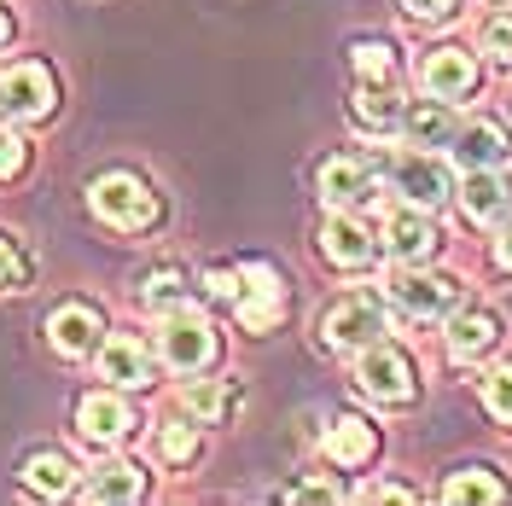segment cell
<instances>
[{"mask_svg":"<svg viewBox=\"0 0 512 506\" xmlns=\"http://www.w3.org/2000/svg\"><path fill=\"white\" fill-rule=\"evenodd\" d=\"M88 204H94L99 222L117 227V233H146V227L163 216L158 192L146 187L140 175H128V169H111V175H99L94 187H88Z\"/></svg>","mask_w":512,"mask_h":506,"instance_id":"6da1fadb","label":"cell"},{"mask_svg":"<svg viewBox=\"0 0 512 506\" xmlns=\"http://www.w3.org/2000/svg\"><path fill=\"white\" fill-rule=\"evenodd\" d=\"M158 355L169 373H204L210 361H216V332H210V320L198 315V309H169L163 315V332H158Z\"/></svg>","mask_w":512,"mask_h":506,"instance_id":"7a4b0ae2","label":"cell"},{"mask_svg":"<svg viewBox=\"0 0 512 506\" xmlns=\"http://www.w3.org/2000/svg\"><path fill=\"white\" fill-rule=\"evenodd\" d=\"M53 99H59V82H53V70L41 59H18L0 70V117H12V123H41L47 111H53Z\"/></svg>","mask_w":512,"mask_h":506,"instance_id":"3957f363","label":"cell"},{"mask_svg":"<svg viewBox=\"0 0 512 506\" xmlns=\"http://www.w3.org/2000/svg\"><path fill=\"white\" fill-rule=\"evenodd\" d=\"M355 384L373 396V402H414V361L402 355L396 344H361V355H355Z\"/></svg>","mask_w":512,"mask_h":506,"instance_id":"277c9868","label":"cell"},{"mask_svg":"<svg viewBox=\"0 0 512 506\" xmlns=\"http://www.w3.org/2000/svg\"><path fill=\"white\" fill-rule=\"evenodd\" d=\"M233 309L245 320V332H274V326L286 320V280H280V268H274V262H245V268H239V297H233Z\"/></svg>","mask_w":512,"mask_h":506,"instance_id":"5b68a950","label":"cell"},{"mask_svg":"<svg viewBox=\"0 0 512 506\" xmlns=\"http://www.w3.org/2000/svg\"><path fill=\"white\" fill-rule=\"evenodd\" d=\"M384 291H390V303L402 315H414V320H443L454 309V297H460V285L443 280V274H419V262H396V274L384 280Z\"/></svg>","mask_w":512,"mask_h":506,"instance_id":"8992f818","label":"cell"},{"mask_svg":"<svg viewBox=\"0 0 512 506\" xmlns=\"http://www.w3.org/2000/svg\"><path fill=\"white\" fill-rule=\"evenodd\" d=\"M419 82H425V94L431 99H466L478 88V59L472 53H460V47H437V53H425L419 64Z\"/></svg>","mask_w":512,"mask_h":506,"instance_id":"52a82bcc","label":"cell"},{"mask_svg":"<svg viewBox=\"0 0 512 506\" xmlns=\"http://www.w3.org/2000/svg\"><path fill=\"white\" fill-rule=\"evenodd\" d=\"M390 187L402 192L408 204H419V210H437V204L448 198V169L437 158L414 152V158H396V163H390Z\"/></svg>","mask_w":512,"mask_h":506,"instance_id":"ba28073f","label":"cell"},{"mask_svg":"<svg viewBox=\"0 0 512 506\" xmlns=\"http://www.w3.org/2000/svg\"><path fill=\"white\" fill-rule=\"evenodd\" d=\"M507 152H512V140L495 117H478V123L454 128V163H460L466 175H472V169H501Z\"/></svg>","mask_w":512,"mask_h":506,"instance_id":"9c48e42d","label":"cell"},{"mask_svg":"<svg viewBox=\"0 0 512 506\" xmlns=\"http://www.w3.org/2000/svg\"><path fill=\"white\" fill-rule=\"evenodd\" d=\"M99 332H105V320H99L94 303H59L47 315V344L59 349V355H88V349H99Z\"/></svg>","mask_w":512,"mask_h":506,"instance_id":"30bf717a","label":"cell"},{"mask_svg":"<svg viewBox=\"0 0 512 506\" xmlns=\"http://www.w3.org/2000/svg\"><path fill=\"white\" fill-rule=\"evenodd\" d=\"M315 187L332 210H350V204H361V198L373 192V169L361 158H350V152H338V158H326L315 169Z\"/></svg>","mask_w":512,"mask_h":506,"instance_id":"8fae6325","label":"cell"},{"mask_svg":"<svg viewBox=\"0 0 512 506\" xmlns=\"http://www.w3.org/2000/svg\"><path fill=\"white\" fill-rule=\"evenodd\" d=\"M76 425H82V437L88 443H128V431H134V413H128L123 396H111V390H94V396H82V408H76Z\"/></svg>","mask_w":512,"mask_h":506,"instance_id":"7c38bea8","label":"cell"},{"mask_svg":"<svg viewBox=\"0 0 512 506\" xmlns=\"http://www.w3.org/2000/svg\"><path fill=\"white\" fill-rule=\"evenodd\" d=\"M379 332H384V320L367 297H344V303H332V315H326V344L332 349H361V344H373Z\"/></svg>","mask_w":512,"mask_h":506,"instance_id":"4fadbf2b","label":"cell"},{"mask_svg":"<svg viewBox=\"0 0 512 506\" xmlns=\"http://www.w3.org/2000/svg\"><path fill=\"white\" fill-rule=\"evenodd\" d=\"M99 379L117 384V390H140L152 384V355L140 338H105L99 344Z\"/></svg>","mask_w":512,"mask_h":506,"instance_id":"5bb4252c","label":"cell"},{"mask_svg":"<svg viewBox=\"0 0 512 506\" xmlns=\"http://www.w3.org/2000/svg\"><path fill=\"white\" fill-rule=\"evenodd\" d=\"M460 198H466V216L478 227H501L512 216V187L501 169H472V181H466Z\"/></svg>","mask_w":512,"mask_h":506,"instance_id":"9a60e30c","label":"cell"},{"mask_svg":"<svg viewBox=\"0 0 512 506\" xmlns=\"http://www.w3.org/2000/svg\"><path fill=\"white\" fill-rule=\"evenodd\" d=\"M320 251H326V262H338V268H367L373 262V233L355 222V216H332V222L320 227Z\"/></svg>","mask_w":512,"mask_h":506,"instance_id":"2e32d148","label":"cell"},{"mask_svg":"<svg viewBox=\"0 0 512 506\" xmlns=\"http://www.w3.org/2000/svg\"><path fill=\"white\" fill-rule=\"evenodd\" d=\"M501 315L495 309H466L460 320H448V355H460V361H478L483 349L501 344Z\"/></svg>","mask_w":512,"mask_h":506,"instance_id":"e0dca14e","label":"cell"},{"mask_svg":"<svg viewBox=\"0 0 512 506\" xmlns=\"http://www.w3.org/2000/svg\"><path fill=\"white\" fill-rule=\"evenodd\" d=\"M384 239H390V251H396V262H431L437 256V227L414 210H396L390 216V227H384Z\"/></svg>","mask_w":512,"mask_h":506,"instance_id":"ac0fdd59","label":"cell"},{"mask_svg":"<svg viewBox=\"0 0 512 506\" xmlns=\"http://www.w3.org/2000/svg\"><path fill=\"white\" fill-rule=\"evenodd\" d=\"M326 454H332L338 466H367V460L379 454V437H373V425H367V419L338 413V419H332V431H326Z\"/></svg>","mask_w":512,"mask_h":506,"instance_id":"d6986e66","label":"cell"},{"mask_svg":"<svg viewBox=\"0 0 512 506\" xmlns=\"http://www.w3.org/2000/svg\"><path fill=\"white\" fill-rule=\"evenodd\" d=\"M350 117L361 128H396L402 123V82H390V88H373V82H355V99H350Z\"/></svg>","mask_w":512,"mask_h":506,"instance_id":"ffe728a7","label":"cell"},{"mask_svg":"<svg viewBox=\"0 0 512 506\" xmlns=\"http://www.w3.org/2000/svg\"><path fill=\"white\" fill-rule=\"evenodd\" d=\"M181 402H187V413L198 425H227L233 408H239V384L233 379H198V384H187Z\"/></svg>","mask_w":512,"mask_h":506,"instance_id":"44dd1931","label":"cell"},{"mask_svg":"<svg viewBox=\"0 0 512 506\" xmlns=\"http://www.w3.org/2000/svg\"><path fill=\"white\" fill-rule=\"evenodd\" d=\"M24 489H30V495H47V501H59V495L76 489V466H70L64 454H53V448H41V454L24 460Z\"/></svg>","mask_w":512,"mask_h":506,"instance_id":"7402d4cb","label":"cell"},{"mask_svg":"<svg viewBox=\"0 0 512 506\" xmlns=\"http://www.w3.org/2000/svg\"><path fill=\"white\" fill-rule=\"evenodd\" d=\"M402 128H408L414 146H448L454 140V111H448V99H419L414 111H402Z\"/></svg>","mask_w":512,"mask_h":506,"instance_id":"603a6c76","label":"cell"},{"mask_svg":"<svg viewBox=\"0 0 512 506\" xmlns=\"http://www.w3.org/2000/svg\"><path fill=\"white\" fill-rule=\"evenodd\" d=\"M140 495H146V477L134 460H105L88 477V501H140Z\"/></svg>","mask_w":512,"mask_h":506,"instance_id":"cb8c5ba5","label":"cell"},{"mask_svg":"<svg viewBox=\"0 0 512 506\" xmlns=\"http://www.w3.org/2000/svg\"><path fill=\"white\" fill-rule=\"evenodd\" d=\"M350 70H355V82H373V88L402 82V64H396V47H390V41H355Z\"/></svg>","mask_w":512,"mask_h":506,"instance_id":"d4e9b609","label":"cell"},{"mask_svg":"<svg viewBox=\"0 0 512 506\" xmlns=\"http://www.w3.org/2000/svg\"><path fill=\"white\" fill-rule=\"evenodd\" d=\"M507 495V483L495 472H483V466H472V472H460V477H448L443 483V501H478V506H495Z\"/></svg>","mask_w":512,"mask_h":506,"instance_id":"484cf974","label":"cell"},{"mask_svg":"<svg viewBox=\"0 0 512 506\" xmlns=\"http://www.w3.org/2000/svg\"><path fill=\"white\" fill-rule=\"evenodd\" d=\"M181 297H187V280H181V268H152V274L140 280V303H146V309H158V315H169Z\"/></svg>","mask_w":512,"mask_h":506,"instance_id":"4316f807","label":"cell"},{"mask_svg":"<svg viewBox=\"0 0 512 506\" xmlns=\"http://www.w3.org/2000/svg\"><path fill=\"white\" fill-rule=\"evenodd\" d=\"M158 454L169 460V466H192V460H198V431H192V425H163Z\"/></svg>","mask_w":512,"mask_h":506,"instance_id":"83f0119b","label":"cell"},{"mask_svg":"<svg viewBox=\"0 0 512 506\" xmlns=\"http://www.w3.org/2000/svg\"><path fill=\"white\" fill-rule=\"evenodd\" d=\"M483 408L495 413L501 425H512V367H501V373L483 379Z\"/></svg>","mask_w":512,"mask_h":506,"instance_id":"f1b7e54d","label":"cell"},{"mask_svg":"<svg viewBox=\"0 0 512 506\" xmlns=\"http://www.w3.org/2000/svg\"><path fill=\"white\" fill-rule=\"evenodd\" d=\"M24 280H30V262H24V251L0 233V291H18Z\"/></svg>","mask_w":512,"mask_h":506,"instance_id":"f546056e","label":"cell"},{"mask_svg":"<svg viewBox=\"0 0 512 506\" xmlns=\"http://www.w3.org/2000/svg\"><path fill=\"white\" fill-rule=\"evenodd\" d=\"M483 47L501 53V59H512V12H495V18L483 24Z\"/></svg>","mask_w":512,"mask_h":506,"instance_id":"4dcf8cb0","label":"cell"},{"mask_svg":"<svg viewBox=\"0 0 512 506\" xmlns=\"http://www.w3.org/2000/svg\"><path fill=\"white\" fill-rule=\"evenodd\" d=\"M24 163H30V146H24L18 134H0V181H12Z\"/></svg>","mask_w":512,"mask_h":506,"instance_id":"1f68e13d","label":"cell"},{"mask_svg":"<svg viewBox=\"0 0 512 506\" xmlns=\"http://www.w3.org/2000/svg\"><path fill=\"white\" fill-rule=\"evenodd\" d=\"M204 291L222 297V303H233V297H239V274H233V268H210V274H204Z\"/></svg>","mask_w":512,"mask_h":506,"instance_id":"d6a6232c","label":"cell"},{"mask_svg":"<svg viewBox=\"0 0 512 506\" xmlns=\"http://www.w3.org/2000/svg\"><path fill=\"white\" fill-rule=\"evenodd\" d=\"M402 6H408L414 18H454L466 0H402Z\"/></svg>","mask_w":512,"mask_h":506,"instance_id":"836d02e7","label":"cell"},{"mask_svg":"<svg viewBox=\"0 0 512 506\" xmlns=\"http://www.w3.org/2000/svg\"><path fill=\"white\" fill-rule=\"evenodd\" d=\"M291 501H338V489H332V483H297Z\"/></svg>","mask_w":512,"mask_h":506,"instance_id":"e575fe53","label":"cell"},{"mask_svg":"<svg viewBox=\"0 0 512 506\" xmlns=\"http://www.w3.org/2000/svg\"><path fill=\"white\" fill-rule=\"evenodd\" d=\"M495 262H501V268L512 274V227L501 233V239H495Z\"/></svg>","mask_w":512,"mask_h":506,"instance_id":"d590c367","label":"cell"},{"mask_svg":"<svg viewBox=\"0 0 512 506\" xmlns=\"http://www.w3.org/2000/svg\"><path fill=\"white\" fill-rule=\"evenodd\" d=\"M6 41H12V12L0 6V47H6Z\"/></svg>","mask_w":512,"mask_h":506,"instance_id":"8d00e7d4","label":"cell"}]
</instances>
